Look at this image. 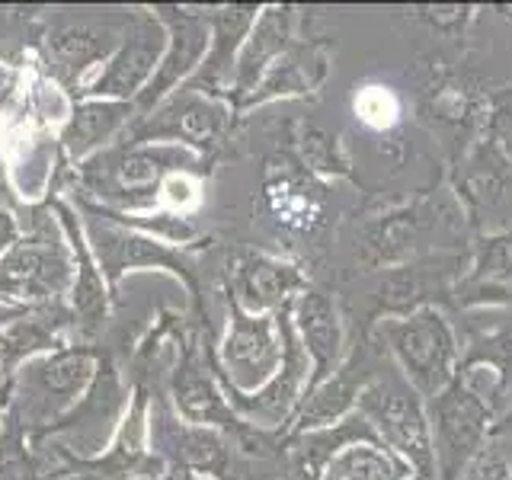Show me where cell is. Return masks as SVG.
<instances>
[{
	"label": "cell",
	"mask_w": 512,
	"mask_h": 480,
	"mask_svg": "<svg viewBox=\"0 0 512 480\" xmlns=\"http://www.w3.org/2000/svg\"><path fill=\"white\" fill-rule=\"evenodd\" d=\"M202 154L180 148V144H128L109 148L84 160L80 186L87 199L119 215H138L160 205L164 183L176 173H189L199 167Z\"/></svg>",
	"instance_id": "1"
},
{
	"label": "cell",
	"mask_w": 512,
	"mask_h": 480,
	"mask_svg": "<svg viewBox=\"0 0 512 480\" xmlns=\"http://www.w3.org/2000/svg\"><path fill=\"white\" fill-rule=\"evenodd\" d=\"M96 362L100 356L87 346H61L23 362L10 375V413L26 432L45 436L84 400L96 375Z\"/></svg>",
	"instance_id": "2"
},
{
	"label": "cell",
	"mask_w": 512,
	"mask_h": 480,
	"mask_svg": "<svg viewBox=\"0 0 512 480\" xmlns=\"http://www.w3.org/2000/svg\"><path fill=\"white\" fill-rule=\"evenodd\" d=\"M356 410L375 426L381 445L404 461L413 477L436 480L426 400L410 388V381L394 365L378 368L375 378L362 388Z\"/></svg>",
	"instance_id": "3"
},
{
	"label": "cell",
	"mask_w": 512,
	"mask_h": 480,
	"mask_svg": "<svg viewBox=\"0 0 512 480\" xmlns=\"http://www.w3.org/2000/svg\"><path fill=\"white\" fill-rule=\"evenodd\" d=\"M375 336L384 343L381 349H388L397 372L423 400L442 394L458 378V343L452 324L432 304L381 320Z\"/></svg>",
	"instance_id": "4"
},
{
	"label": "cell",
	"mask_w": 512,
	"mask_h": 480,
	"mask_svg": "<svg viewBox=\"0 0 512 480\" xmlns=\"http://www.w3.org/2000/svg\"><path fill=\"white\" fill-rule=\"evenodd\" d=\"M58 218H48L45 228L20 234V240L0 256V301L13 308H48L71 298L74 260Z\"/></svg>",
	"instance_id": "5"
},
{
	"label": "cell",
	"mask_w": 512,
	"mask_h": 480,
	"mask_svg": "<svg viewBox=\"0 0 512 480\" xmlns=\"http://www.w3.org/2000/svg\"><path fill=\"white\" fill-rule=\"evenodd\" d=\"M74 208H77L80 221H84V234L90 240L93 260H96V266H100L109 292H116V285L125 272L164 269L189 288L192 298H199L196 269H192V263L186 260V253L180 247H170L151 234H141L135 228H125V224L106 218L100 212V205L84 199V196L74 202Z\"/></svg>",
	"instance_id": "6"
},
{
	"label": "cell",
	"mask_w": 512,
	"mask_h": 480,
	"mask_svg": "<svg viewBox=\"0 0 512 480\" xmlns=\"http://www.w3.org/2000/svg\"><path fill=\"white\" fill-rule=\"evenodd\" d=\"M205 359L224 388L240 394L260 391L282 365L276 314H250L234 298H228V333H224L218 352L205 349Z\"/></svg>",
	"instance_id": "7"
},
{
	"label": "cell",
	"mask_w": 512,
	"mask_h": 480,
	"mask_svg": "<svg viewBox=\"0 0 512 480\" xmlns=\"http://www.w3.org/2000/svg\"><path fill=\"white\" fill-rule=\"evenodd\" d=\"M231 103L215 100V96L180 87L167 100H160L151 112L135 116L125 128L128 144H180L205 157L208 148H215L221 135L228 132Z\"/></svg>",
	"instance_id": "8"
},
{
	"label": "cell",
	"mask_w": 512,
	"mask_h": 480,
	"mask_svg": "<svg viewBox=\"0 0 512 480\" xmlns=\"http://www.w3.org/2000/svg\"><path fill=\"white\" fill-rule=\"evenodd\" d=\"M432 432V464L436 480H461L471 461L484 452L490 429V404L480 400L468 384L455 378L442 394L426 404Z\"/></svg>",
	"instance_id": "9"
},
{
	"label": "cell",
	"mask_w": 512,
	"mask_h": 480,
	"mask_svg": "<svg viewBox=\"0 0 512 480\" xmlns=\"http://www.w3.org/2000/svg\"><path fill=\"white\" fill-rule=\"evenodd\" d=\"M170 397H173L176 416H183L186 423H196V426L221 429L224 436L231 432V436L240 439V448H247V452H263L266 442L276 436V432L247 426L231 410L221 381L212 372V365H208V359L202 362V352H199L196 340H183L180 362H176L173 381H170Z\"/></svg>",
	"instance_id": "10"
},
{
	"label": "cell",
	"mask_w": 512,
	"mask_h": 480,
	"mask_svg": "<svg viewBox=\"0 0 512 480\" xmlns=\"http://www.w3.org/2000/svg\"><path fill=\"white\" fill-rule=\"evenodd\" d=\"M167 52V29L157 13H135L128 29L119 36V45L100 64L87 84L77 87L80 100H122L135 103L151 84L160 58Z\"/></svg>",
	"instance_id": "11"
},
{
	"label": "cell",
	"mask_w": 512,
	"mask_h": 480,
	"mask_svg": "<svg viewBox=\"0 0 512 480\" xmlns=\"http://www.w3.org/2000/svg\"><path fill=\"white\" fill-rule=\"evenodd\" d=\"M157 20L167 29V52L160 58L151 84L135 100L138 116L151 112L160 100H167L173 90L189 84V77L202 68V61L212 45V26H208V13H196L189 7H154Z\"/></svg>",
	"instance_id": "12"
},
{
	"label": "cell",
	"mask_w": 512,
	"mask_h": 480,
	"mask_svg": "<svg viewBox=\"0 0 512 480\" xmlns=\"http://www.w3.org/2000/svg\"><path fill=\"white\" fill-rule=\"evenodd\" d=\"M151 452L167 464V468H183L224 480L231 468V442L221 429H208L186 423L167 404H151V426H148Z\"/></svg>",
	"instance_id": "13"
},
{
	"label": "cell",
	"mask_w": 512,
	"mask_h": 480,
	"mask_svg": "<svg viewBox=\"0 0 512 480\" xmlns=\"http://www.w3.org/2000/svg\"><path fill=\"white\" fill-rule=\"evenodd\" d=\"M308 292L304 272L269 253H240L231 272V298L250 314H279Z\"/></svg>",
	"instance_id": "14"
},
{
	"label": "cell",
	"mask_w": 512,
	"mask_h": 480,
	"mask_svg": "<svg viewBox=\"0 0 512 480\" xmlns=\"http://www.w3.org/2000/svg\"><path fill=\"white\" fill-rule=\"evenodd\" d=\"M292 320H295L298 340L311 359V381H308V394H311L317 384H324L346 359L349 346H346L343 317L333 295L320 292V288H308V292H301L295 298Z\"/></svg>",
	"instance_id": "15"
},
{
	"label": "cell",
	"mask_w": 512,
	"mask_h": 480,
	"mask_svg": "<svg viewBox=\"0 0 512 480\" xmlns=\"http://www.w3.org/2000/svg\"><path fill=\"white\" fill-rule=\"evenodd\" d=\"M52 212L58 218V228L71 247V260H74V288H71V317L74 324L84 333H96L106 324L109 314V285L103 279L100 266L93 260L90 240L84 234V221H80L77 208L64 199L52 202Z\"/></svg>",
	"instance_id": "16"
},
{
	"label": "cell",
	"mask_w": 512,
	"mask_h": 480,
	"mask_svg": "<svg viewBox=\"0 0 512 480\" xmlns=\"http://www.w3.org/2000/svg\"><path fill=\"white\" fill-rule=\"evenodd\" d=\"M378 362H372L368 356V346L356 343L346 349V359L343 365L336 368V372L324 381L317 384V388L304 397V404L295 416V426H292V436L298 432H311V429H324V426H333L340 423L343 416H349L359 404V394L368 381L375 378L378 372Z\"/></svg>",
	"instance_id": "17"
},
{
	"label": "cell",
	"mask_w": 512,
	"mask_h": 480,
	"mask_svg": "<svg viewBox=\"0 0 512 480\" xmlns=\"http://www.w3.org/2000/svg\"><path fill=\"white\" fill-rule=\"evenodd\" d=\"M260 16V7L253 4H234V7H221L208 13V26H212V45H208V55L202 61V68L189 77V90H199L224 100L231 96V80H234V64L240 55V45H244L250 26Z\"/></svg>",
	"instance_id": "18"
},
{
	"label": "cell",
	"mask_w": 512,
	"mask_h": 480,
	"mask_svg": "<svg viewBox=\"0 0 512 480\" xmlns=\"http://www.w3.org/2000/svg\"><path fill=\"white\" fill-rule=\"evenodd\" d=\"M288 39H292V10L288 7H266L256 16V23L250 26L240 55L234 64V80H231V96L234 109L263 84V77L276 68V61L285 58ZM228 96V103H231Z\"/></svg>",
	"instance_id": "19"
},
{
	"label": "cell",
	"mask_w": 512,
	"mask_h": 480,
	"mask_svg": "<svg viewBox=\"0 0 512 480\" xmlns=\"http://www.w3.org/2000/svg\"><path fill=\"white\" fill-rule=\"evenodd\" d=\"M135 103L122 100H77L61 128V148L68 160L80 167L84 160L103 154L112 138L125 135V128L135 122Z\"/></svg>",
	"instance_id": "20"
},
{
	"label": "cell",
	"mask_w": 512,
	"mask_h": 480,
	"mask_svg": "<svg viewBox=\"0 0 512 480\" xmlns=\"http://www.w3.org/2000/svg\"><path fill=\"white\" fill-rule=\"evenodd\" d=\"M509 160L496 151V144L490 141L484 151H477L464 173L461 196L468 199L474 215H490L496 218L500 208L512 202V173L506 170Z\"/></svg>",
	"instance_id": "21"
},
{
	"label": "cell",
	"mask_w": 512,
	"mask_h": 480,
	"mask_svg": "<svg viewBox=\"0 0 512 480\" xmlns=\"http://www.w3.org/2000/svg\"><path fill=\"white\" fill-rule=\"evenodd\" d=\"M266 202L279 224L295 231H311L320 221V196L317 189L298 173H282L279 180L266 183Z\"/></svg>",
	"instance_id": "22"
},
{
	"label": "cell",
	"mask_w": 512,
	"mask_h": 480,
	"mask_svg": "<svg viewBox=\"0 0 512 480\" xmlns=\"http://www.w3.org/2000/svg\"><path fill=\"white\" fill-rule=\"evenodd\" d=\"M119 42H112V32L109 29H93V26H68V29H58L52 36V52L61 64L64 74H84L93 61H106L112 55V48Z\"/></svg>",
	"instance_id": "23"
},
{
	"label": "cell",
	"mask_w": 512,
	"mask_h": 480,
	"mask_svg": "<svg viewBox=\"0 0 512 480\" xmlns=\"http://www.w3.org/2000/svg\"><path fill=\"white\" fill-rule=\"evenodd\" d=\"M324 477L336 480H407L413 477L407 464L394 458L388 448L378 445H352L340 458H333Z\"/></svg>",
	"instance_id": "24"
},
{
	"label": "cell",
	"mask_w": 512,
	"mask_h": 480,
	"mask_svg": "<svg viewBox=\"0 0 512 480\" xmlns=\"http://www.w3.org/2000/svg\"><path fill=\"white\" fill-rule=\"evenodd\" d=\"M29 432L23 423L7 410L4 426H0V480H36L39 468L29 452Z\"/></svg>",
	"instance_id": "25"
},
{
	"label": "cell",
	"mask_w": 512,
	"mask_h": 480,
	"mask_svg": "<svg viewBox=\"0 0 512 480\" xmlns=\"http://www.w3.org/2000/svg\"><path fill=\"white\" fill-rule=\"evenodd\" d=\"M301 154H304V164H308V170L349 176V164H346V154L340 148V141H336L333 135H327V132H320V128H308V132H304Z\"/></svg>",
	"instance_id": "26"
},
{
	"label": "cell",
	"mask_w": 512,
	"mask_h": 480,
	"mask_svg": "<svg viewBox=\"0 0 512 480\" xmlns=\"http://www.w3.org/2000/svg\"><path fill=\"white\" fill-rule=\"evenodd\" d=\"M512 272V234L506 237H490L484 240V247L477 250V263H474V282L487 288Z\"/></svg>",
	"instance_id": "27"
},
{
	"label": "cell",
	"mask_w": 512,
	"mask_h": 480,
	"mask_svg": "<svg viewBox=\"0 0 512 480\" xmlns=\"http://www.w3.org/2000/svg\"><path fill=\"white\" fill-rule=\"evenodd\" d=\"M461 480H509V468H506V461L493 452V448L484 445V452L471 461V468L464 471Z\"/></svg>",
	"instance_id": "28"
},
{
	"label": "cell",
	"mask_w": 512,
	"mask_h": 480,
	"mask_svg": "<svg viewBox=\"0 0 512 480\" xmlns=\"http://www.w3.org/2000/svg\"><path fill=\"white\" fill-rule=\"evenodd\" d=\"M490 135H493L496 151H500L506 160H512V106H503L500 112H496L493 125H490Z\"/></svg>",
	"instance_id": "29"
},
{
	"label": "cell",
	"mask_w": 512,
	"mask_h": 480,
	"mask_svg": "<svg viewBox=\"0 0 512 480\" xmlns=\"http://www.w3.org/2000/svg\"><path fill=\"white\" fill-rule=\"evenodd\" d=\"M16 240H20V224H16V218L7 208H0V256H4Z\"/></svg>",
	"instance_id": "30"
},
{
	"label": "cell",
	"mask_w": 512,
	"mask_h": 480,
	"mask_svg": "<svg viewBox=\"0 0 512 480\" xmlns=\"http://www.w3.org/2000/svg\"><path fill=\"white\" fill-rule=\"evenodd\" d=\"M58 480H125V477H116V474H100V471H90V468H71L64 477Z\"/></svg>",
	"instance_id": "31"
},
{
	"label": "cell",
	"mask_w": 512,
	"mask_h": 480,
	"mask_svg": "<svg viewBox=\"0 0 512 480\" xmlns=\"http://www.w3.org/2000/svg\"><path fill=\"white\" fill-rule=\"evenodd\" d=\"M10 394H13V384H10V378L4 381V388H0V426H4V416H7V410H10Z\"/></svg>",
	"instance_id": "32"
},
{
	"label": "cell",
	"mask_w": 512,
	"mask_h": 480,
	"mask_svg": "<svg viewBox=\"0 0 512 480\" xmlns=\"http://www.w3.org/2000/svg\"><path fill=\"white\" fill-rule=\"evenodd\" d=\"M10 375H7V368H4V362H0V388H4V381H7Z\"/></svg>",
	"instance_id": "33"
},
{
	"label": "cell",
	"mask_w": 512,
	"mask_h": 480,
	"mask_svg": "<svg viewBox=\"0 0 512 480\" xmlns=\"http://www.w3.org/2000/svg\"><path fill=\"white\" fill-rule=\"evenodd\" d=\"M407 480H420V477H407Z\"/></svg>",
	"instance_id": "34"
},
{
	"label": "cell",
	"mask_w": 512,
	"mask_h": 480,
	"mask_svg": "<svg viewBox=\"0 0 512 480\" xmlns=\"http://www.w3.org/2000/svg\"><path fill=\"white\" fill-rule=\"evenodd\" d=\"M324 480H336V477H324Z\"/></svg>",
	"instance_id": "35"
}]
</instances>
